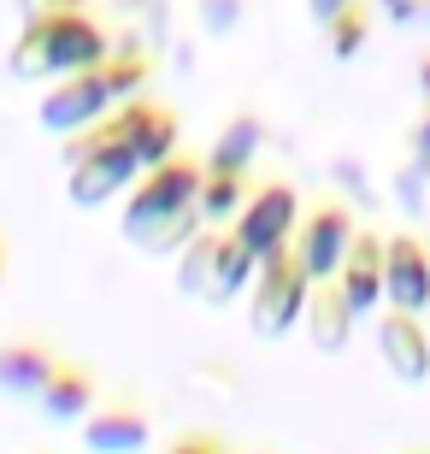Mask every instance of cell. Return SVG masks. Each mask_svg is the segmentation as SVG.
I'll use <instances>...</instances> for the list:
<instances>
[{
    "instance_id": "obj_8",
    "label": "cell",
    "mask_w": 430,
    "mask_h": 454,
    "mask_svg": "<svg viewBox=\"0 0 430 454\" xmlns=\"http://www.w3.org/2000/svg\"><path fill=\"white\" fill-rule=\"evenodd\" d=\"M383 301L401 313H430V242L418 231L383 236Z\"/></svg>"
},
{
    "instance_id": "obj_17",
    "label": "cell",
    "mask_w": 430,
    "mask_h": 454,
    "mask_svg": "<svg viewBox=\"0 0 430 454\" xmlns=\"http://www.w3.org/2000/svg\"><path fill=\"white\" fill-rule=\"evenodd\" d=\"M318 30H324V48H331V59H342V66H348V59H360L365 42H371V0H348L342 12L324 18Z\"/></svg>"
},
{
    "instance_id": "obj_21",
    "label": "cell",
    "mask_w": 430,
    "mask_h": 454,
    "mask_svg": "<svg viewBox=\"0 0 430 454\" xmlns=\"http://www.w3.org/2000/svg\"><path fill=\"white\" fill-rule=\"evenodd\" d=\"M200 18H207L213 35H231L236 18H242V0H200Z\"/></svg>"
},
{
    "instance_id": "obj_11",
    "label": "cell",
    "mask_w": 430,
    "mask_h": 454,
    "mask_svg": "<svg viewBox=\"0 0 430 454\" xmlns=\"http://www.w3.org/2000/svg\"><path fill=\"white\" fill-rule=\"evenodd\" d=\"M100 402V378L89 360H77V354H59L48 372V384H42V395H35V413L48 425H83V413Z\"/></svg>"
},
{
    "instance_id": "obj_22",
    "label": "cell",
    "mask_w": 430,
    "mask_h": 454,
    "mask_svg": "<svg viewBox=\"0 0 430 454\" xmlns=\"http://www.w3.org/2000/svg\"><path fill=\"white\" fill-rule=\"evenodd\" d=\"M89 0H18V12L24 18H59V12H77Z\"/></svg>"
},
{
    "instance_id": "obj_3",
    "label": "cell",
    "mask_w": 430,
    "mask_h": 454,
    "mask_svg": "<svg viewBox=\"0 0 430 454\" xmlns=\"http://www.w3.org/2000/svg\"><path fill=\"white\" fill-rule=\"evenodd\" d=\"M113 53V30L95 18V6H77V12L59 18H24L6 48V71L18 83H53L66 71H89Z\"/></svg>"
},
{
    "instance_id": "obj_27",
    "label": "cell",
    "mask_w": 430,
    "mask_h": 454,
    "mask_svg": "<svg viewBox=\"0 0 430 454\" xmlns=\"http://www.w3.org/2000/svg\"><path fill=\"white\" fill-rule=\"evenodd\" d=\"M418 95H425V106H430V53H425V66H418Z\"/></svg>"
},
{
    "instance_id": "obj_20",
    "label": "cell",
    "mask_w": 430,
    "mask_h": 454,
    "mask_svg": "<svg viewBox=\"0 0 430 454\" xmlns=\"http://www.w3.org/2000/svg\"><path fill=\"white\" fill-rule=\"evenodd\" d=\"M166 454H236V449H231L224 431H213V425H183L177 437L166 442Z\"/></svg>"
},
{
    "instance_id": "obj_6",
    "label": "cell",
    "mask_w": 430,
    "mask_h": 454,
    "mask_svg": "<svg viewBox=\"0 0 430 454\" xmlns=\"http://www.w3.org/2000/svg\"><path fill=\"white\" fill-rule=\"evenodd\" d=\"M354 231H360L354 207L336 201V195H318L313 207H301V224H295V236H289V248H295L301 271H307L313 284H331L348 242H354Z\"/></svg>"
},
{
    "instance_id": "obj_4",
    "label": "cell",
    "mask_w": 430,
    "mask_h": 454,
    "mask_svg": "<svg viewBox=\"0 0 430 454\" xmlns=\"http://www.w3.org/2000/svg\"><path fill=\"white\" fill-rule=\"evenodd\" d=\"M307 295H313V278L301 271L295 248L283 242V248L260 254L254 260V278H248V325H254V337L265 342H278L289 337L301 325V313H307Z\"/></svg>"
},
{
    "instance_id": "obj_10",
    "label": "cell",
    "mask_w": 430,
    "mask_h": 454,
    "mask_svg": "<svg viewBox=\"0 0 430 454\" xmlns=\"http://www.w3.org/2000/svg\"><path fill=\"white\" fill-rule=\"evenodd\" d=\"M378 360L395 384H425L430 378V325H425V313L383 307L378 313Z\"/></svg>"
},
{
    "instance_id": "obj_18",
    "label": "cell",
    "mask_w": 430,
    "mask_h": 454,
    "mask_svg": "<svg viewBox=\"0 0 430 454\" xmlns=\"http://www.w3.org/2000/svg\"><path fill=\"white\" fill-rule=\"evenodd\" d=\"M254 278V254L236 242L231 231H218V254H213V284H207V307H224L236 289H248Z\"/></svg>"
},
{
    "instance_id": "obj_13",
    "label": "cell",
    "mask_w": 430,
    "mask_h": 454,
    "mask_svg": "<svg viewBox=\"0 0 430 454\" xmlns=\"http://www.w3.org/2000/svg\"><path fill=\"white\" fill-rule=\"evenodd\" d=\"M53 360H59V348L48 337H35V331L0 337V395L6 402H35L42 384H48V372H53Z\"/></svg>"
},
{
    "instance_id": "obj_12",
    "label": "cell",
    "mask_w": 430,
    "mask_h": 454,
    "mask_svg": "<svg viewBox=\"0 0 430 454\" xmlns=\"http://www.w3.org/2000/svg\"><path fill=\"white\" fill-rule=\"evenodd\" d=\"M336 289H342V301L354 307V319H365V313H378L383 307V236L378 231H354V242H348L342 266H336L331 278Z\"/></svg>"
},
{
    "instance_id": "obj_26",
    "label": "cell",
    "mask_w": 430,
    "mask_h": 454,
    "mask_svg": "<svg viewBox=\"0 0 430 454\" xmlns=\"http://www.w3.org/2000/svg\"><path fill=\"white\" fill-rule=\"evenodd\" d=\"M413 142H418V160H430V106H425V124H418Z\"/></svg>"
},
{
    "instance_id": "obj_9",
    "label": "cell",
    "mask_w": 430,
    "mask_h": 454,
    "mask_svg": "<svg viewBox=\"0 0 430 454\" xmlns=\"http://www.w3.org/2000/svg\"><path fill=\"white\" fill-rule=\"evenodd\" d=\"M118 113H124V142H130V153H136L142 171L166 166L171 153L183 148V118H177L171 101H160V95H136V101H124Z\"/></svg>"
},
{
    "instance_id": "obj_30",
    "label": "cell",
    "mask_w": 430,
    "mask_h": 454,
    "mask_svg": "<svg viewBox=\"0 0 430 454\" xmlns=\"http://www.w3.org/2000/svg\"><path fill=\"white\" fill-rule=\"evenodd\" d=\"M248 454H265V449H248Z\"/></svg>"
},
{
    "instance_id": "obj_28",
    "label": "cell",
    "mask_w": 430,
    "mask_h": 454,
    "mask_svg": "<svg viewBox=\"0 0 430 454\" xmlns=\"http://www.w3.org/2000/svg\"><path fill=\"white\" fill-rule=\"evenodd\" d=\"M418 18H430V0H418Z\"/></svg>"
},
{
    "instance_id": "obj_1",
    "label": "cell",
    "mask_w": 430,
    "mask_h": 454,
    "mask_svg": "<svg viewBox=\"0 0 430 454\" xmlns=\"http://www.w3.org/2000/svg\"><path fill=\"white\" fill-rule=\"evenodd\" d=\"M200 153L177 148L166 166L142 171L130 189H124V213H118V231L124 242H136L142 254H177L189 236L200 231L195 195H200Z\"/></svg>"
},
{
    "instance_id": "obj_2",
    "label": "cell",
    "mask_w": 430,
    "mask_h": 454,
    "mask_svg": "<svg viewBox=\"0 0 430 454\" xmlns=\"http://www.w3.org/2000/svg\"><path fill=\"white\" fill-rule=\"evenodd\" d=\"M153 53L142 48H113L100 66L89 71H66V77H53L42 89V106H35V124L48 136H77L89 130L95 118H106L113 106L136 101V95H148L153 89Z\"/></svg>"
},
{
    "instance_id": "obj_29",
    "label": "cell",
    "mask_w": 430,
    "mask_h": 454,
    "mask_svg": "<svg viewBox=\"0 0 430 454\" xmlns=\"http://www.w3.org/2000/svg\"><path fill=\"white\" fill-rule=\"evenodd\" d=\"M401 454H430V449H425V442H418V449H401Z\"/></svg>"
},
{
    "instance_id": "obj_15",
    "label": "cell",
    "mask_w": 430,
    "mask_h": 454,
    "mask_svg": "<svg viewBox=\"0 0 430 454\" xmlns=\"http://www.w3.org/2000/svg\"><path fill=\"white\" fill-rule=\"evenodd\" d=\"M260 148H265V124H260V113H236L231 124L218 130V142L207 148V160H200V166H207V171H254Z\"/></svg>"
},
{
    "instance_id": "obj_16",
    "label": "cell",
    "mask_w": 430,
    "mask_h": 454,
    "mask_svg": "<svg viewBox=\"0 0 430 454\" xmlns=\"http://www.w3.org/2000/svg\"><path fill=\"white\" fill-rule=\"evenodd\" d=\"M254 189V171H200V195H195V213L207 231H224V224L242 213Z\"/></svg>"
},
{
    "instance_id": "obj_24",
    "label": "cell",
    "mask_w": 430,
    "mask_h": 454,
    "mask_svg": "<svg viewBox=\"0 0 430 454\" xmlns=\"http://www.w3.org/2000/svg\"><path fill=\"white\" fill-rule=\"evenodd\" d=\"M348 0H307V12H313V24H324V18H336Z\"/></svg>"
},
{
    "instance_id": "obj_7",
    "label": "cell",
    "mask_w": 430,
    "mask_h": 454,
    "mask_svg": "<svg viewBox=\"0 0 430 454\" xmlns=\"http://www.w3.org/2000/svg\"><path fill=\"white\" fill-rule=\"evenodd\" d=\"M77 431L89 454H142L153 442V413L136 395H100Z\"/></svg>"
},
{
    "instance_id": "obj_19",
    "label": "cell",
    "mask_w": 430,
    "mask_h": 454,
    "mask_svg": "<svg viewBox=\"0 0 430 454\" xmlns=\"http://www.w3.org/2000/svg\"><path fill=\"white\" fill-rule=\"evenodd\" d=\"M213 254H218V231H207V224H200V231L177 248V289H183V295L207 301V284H213Z\"/></svg>"
},
{
    "instance_id": "obj_14",
    "label": "cell",
    "mask_w": 430,
    "mask_h": 454,
    "mask_svg": "<svg viewBox=\"0 0 430 454\" xmlns=\"http://www.w3.org/2000/svg\"><path fill=\"white\" fill-rule=\"evenodd\" d=\"M301 325H307V337H313L318 354H342L348 337H354V307L342 301V289H336V284H313Z\"/></svg>"
},
{
    "instance_id": "obj_23",
    "label": "cell",
    "mask_w": 430,
    "mask_h": 454,
    "mask_svg": "<svg viewBox=\"0 0 430 454\" xmlns=\"http://www.w3.org/2000/svg\"><path fill=\"white\" fill-rule=\"evenodd\" d=\"M378 12H389L395 24H407V18H418V0H378Z\"/></svg>"
},
{
    "instance_id": "obj_5",
    "label": "cell",
    "mask_w": 430,
    "mask_h": 454,
    "mask_svg": "<svg viewBox=\"0 0 430 454\" xmlns=\"http://www.w3.org/2000/svg\"><path fill=\"white\" fill-rule=\"evenodd\" d=\"M301 189L295 184H283V177H254V189H248V201H242V213H236L224 231L242 242V248L260 260V254H271V248H283L289 236H295V224H301Z\"/></svg>"
},
{
    "instance_id": "obj_25",
    "label": "cell",
    "mask_w": 430,
    "mask_h": 454,
    "mask_svg": "<svg viewBox=\"0 0 430 454\" xmlns=\"http://www.w3.org/2000/svg\"><path fill=\"white\" fill-rule=\"evenodd\" d=\"M6 271H12V242H6V231H0V289H6Z\"/></svg>"
}]
</instances>
